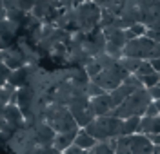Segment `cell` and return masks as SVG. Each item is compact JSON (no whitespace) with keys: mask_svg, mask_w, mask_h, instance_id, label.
I'll return each instance as SVG.
<instances>
[{"mask_svg":"<svg viewBox=\"0 0 160 154\" xmlns=\"http://www.w3.org/2000/svg\"><path fill=\"white\" fill-rule=\"evenodd\" d=\"M78 131H80V129H77V131H69V133L57 134L53 147H55L58 152H64L66 149H69L71 145H75V140H77V136H78Z\"/></svg>","mask_w":160,"mask_h":154,"instance_id":"cell-12","label":"cell"},{"mask_svg":"<svg viewBox=\"0 0 160 154\" xmlns=\"http://www.w3.org/2000/svg\"><path fill=\"white\" fill-rule=\"evenodd\" d=\"M137 36H146V33H148V26L146 24H142V22H138V24H135L133 27H129Z\"/></svg>","mask_w":160,"mask_h":154,"instance_id":"cell-24","label":"cell"},{"mask_svg":"<svg viewBox=\"0 0 160 154\" xmlns=\"http://www.w3.org/2000/svg\"><path fill=\"white\" fill-rule=\"evenodd\" d=\"M138 89H135V87H131V85H126V83H122L120 87H117L113 92H109L111 94V102H113V107L117 109L118 105H122V103L126 102L128 98H129L133 92H137Z\"/></svg>","mask_w":160,"mask_h":154,"instance_id":"cell-13","label":"cell"},{"mask_svg":"<svg viewBox=\"0 0 160 154\" xmlns=\"http://www.w3.org/2000/svg\"><path fill=\"white\" fill-rule=\"evenodd\" d=\"M155 105H157V109L160 111V100H157V102H155Z\"/></svg>","mask_w":160,"mask_h":154,"instance_id":"cell-35","label":"cell"},{"mask_svg":"<svg viewBox=\"0 0 160 154\" xmlns=\"http://www.w3.org/2000/svg\"><path fill=\"white\" fill-rule=\"evenodd\" d=\"M146 26H148V29L160 31V16H155V18H151L149 22H146Z\"/></svg>","mask_w":160,"mask_h":154,"instance_id":"cell-26","label":"cell"},{"mask_svg":"<svg viewBox=\"0 0 160 154\" xmlns=\"http://www.w3.org/2000/svg\"><path fill=\"white\" fill-rule=\"evenodd\" d=\"M4 7H6V11L18 9L24 13H33L35 0H4Z\"/></svg>","mask_w":160,"mask_h":154,"instance_id":"cell-16","label":"cell"},{"mask_svg":"<svg viewBox=\"0 0 160 154\" xmlns=\"http://www.w3.org/2000/svg\"><path fill=\"white\" fill-rule=\"evenodd\" d=\"M11 138V134H8V133H2L0 131V145H4V143H8V140Z\"/></svg>","mask_w":160,"mask_h":154,"instance_id":"cell-32","label":"cell"},{"mask_svg":"<svg viewBox=\"0 0 160 154\" xmlns=\"http://www.w3.org/2000/svg\"><path fill=\"white\" fill-rule=\"evenodd\" d=\"M140 82L144 83V87H146V89H151V87L158 85L160 72H153V74H148V76H142V78H140Z\"/></svg>","mask_w":160,"mask_h":154,"instance_id":"cell-21","label":"cell"},{"mask_svg":"<svg viewBox=\"0 0 160 154\" xmlns=\"http://www.w3.org/2000/svg\"><path fill=\"white\" fill-rule=\"evenodd\" d=\"M4 18H6V16H4V15H2V13H0V22L4 20Z\"/></svg>","mask_w":160,"mask_h":154,"instance_id":"cell-36","label":"cell"},{"mask_svg":"<svg viewBox=\"0 0 160 154\" xmlns=\"http://www.w3.org/2000/svg\"><path fill=\"white\" fill-rule=\"evenodd\" d=\"M129 147L131 154H153V151H155V145L151 143L149 136H146V134L129 136Z\"/></svg>","mask_w":160,"mask_h":154,"instance_id":"cell-10","label":"cell"},{"mask_svg":"<svg viewBox=\"0 0 160 154\" xmlns=\"http://www.w3.org/2000/svg\"><path fill=\"white\" fill-rule=\"evenodd\" d=\"M28 76H29V67L26 65V67H22V69H17V71L11 72L8 83H11V85L17 87V89L26 87V85H28Z\"/></svg>","mask_w":160,"mask_h":154,"instance_id":"cell-15","label":"cell"},{"mask_svg":"<svg viewBox=\"0 0 160 154\" xmlns=\"http://www.w3.org/2000/svg\"><path fill=\"white\" fill-rule=\"evenodd\" d=\"M97 143H98V142H97L86 129H80L78 131V136H77V140H75V145H78L80 149H84V151H91Z\"/></svg>","mask_w":160,"mask_h":154,"instance_id":"cell-17","label":"cell"},{"mask_svg":"<svg viewBox=\"0 0 160 154\" xmlns=\"http://www.w3.org/2000/svg\"><path fill=\"white\" fill-rule=\"evenodd\" d=\"M144 116H149V118H155V116H160V111L157 109V105H155V102L151 103L149 107H148V111H146V114Z\"/></svg>","mask_w":160,"mask_h":154,"instance_id":"cell-27","label":"cell"},{"mask_svg":"<svg viewBox=\"0 0 160 154\" xmlns=\"http://www.w3.org/2000/svg\"><path fill=\"white\" fill-rule=\"evenodd\" d=\"M128 76H129V72L126 71V67H124V65L120 63V60H118L115 65L104 69L97 78H93V82L97 83V85H100L106 92H113L117 87L122 85V82H124Z\"/></svg>","mask_w":160,"mask_h":154,"instance_id":"cell-5","label":"cell"},{"mask_svg":"<svg viewBox=\"0 0 160 154\" xmlns=\"http://www.w3.org/2000/svg\"><path fill=\"white\" fill-rule=\"evenodd\" d=\"M62 154H86V151H84V149H80L78 145H71L69 149H66Z\"/></svg>","mask_w":160,"mask_h":154,"instance_id":"cell-28","label":"cell"},{"mask_svg":"<svg viewBox=\"0 0 160 154\" xmlns=\"http://www.w3.org/2000/svg\"><path fill=\"white\" fill-rule=\"evenodd\" d=\"M115 154H131V147H129V136H124V138H118V142H117V149H115Z\"/></svg>","mask_w":160,"mask_h":154,"instance_id":"cell-20","label":"cell"},{"mask_svg":"<svg viewBox=\"0 0 160 154\" xmlns=\"http://www.w3.org/2000/svg\"><path fill=\"white\" fill-rule=\"evenodd\" d=\"M6 83H8V76H4V74L0 72V87H4Z\"/></svg>","mask_w":160,"mask_h":154,"instance_id":"cell-33","label":"cell"},{"mask_svg":"<svg viewBox=\"0 0 160 154\" xmlns=\"http://www.w3.org/2000/svg\"><path fill=\"white\" fill-rule=\"evenodd\" d=\"M73 15L77 22V33H91L93 29L100 27L102 9L97 2H84L73 7Z\"/></svg>","mask_w":160,"mask_h":154,"instance_id":"cell-4","label":"cell"},{"mask_svg":"<svg viewBox=\"0 0 160 154\" xmlns=\"http://www.w3.org/2000/svg\"><path fill=\"white\" fill-rule=\"evenodd\" d=\"M91 111L93 114L100 118V116H109L113 113V102H111V94L109 92H106V94H100V96H95V98H91Z\"/></svg>","mask_w":160,"mask_h":154,"instance_id":"cell-9","label":"cell"},{"mask_svg":"<svg viewBox=\"0 0 160 154\" xmlns=\"http://www.w3.org/2000/svg\"><path fill=\"white\" fill-rule=\"evenodd\" d=\"M57 138V131L48 125L44 120H38L35 123V143L40 147H53Z\"/></svg>","mask_w":160,"mask_h":154,"instance_id":"cell-8","label":"cell"},{"mask_svg":"<svg viewBox=\"0 0 160 154\" xmlns=\"http://www.w3.org/2000/svg\"><path fill=\"white\" fill-rule=\"evenodd\" d=\"M86 131L97 140V142H109L117 138H124V120L115 118V116H100L86 127Z\"/></svg>","mask_w":160,"mask_h":154,"instance_id":"cell-1","label":"cell"},{"mask_svg":"<svg viewBox=\"0 0 160 154\" xmlns=\"http://www.w3.org/2000/svg\"><path fill=\"white\" fill-rule=\"evenodd\" d=\"M149 63L153 65V69H155V72H160V58H151Z\"/></svg>","mask_w":160,"mask_h":154,"instance_id":"cell-30","label":"cell"},{"mask_svg":"<svg viewBox=\"0 0 160 154\" xmlns=\"http://www.w3.org/2000/svg\"><path fill=\"white\" fill-rule=\"evenodd\" d=\"M86 94H88L89 98H95V96H100V94H106V91L91 80V82L88 83V87H86Z\"/></svg>","mask_w":160,"mask_h":154,"instance_id":"cell-22","label":"cell"},{"mask_svg":"<svg viewBox=\"0 0 160 154\" xmlns=\"http://www.w3.org/2000/svg\"><path fill=\"white\" fill-rule=\"evenodd\" d=\"M149 140L155 147H160V134H153V136H149Z\"/></svg>","mask_w":160,"mask_h":154,"instance_id":"cell-31","label":"cell"},{"mask_svg":"<svg viewBox=\"0 0 160 154\" xmlns=\"http://www.w3.org/2000/svg\"><path fill=\"white\" fill-rule=\"evenodd\" d=\"M40 120H44V122L51 125L57 134L60 133H69V131H77L80 129L77 122H75V118H73V114L68 107H64V105H58V103H48L44 109H42V118Z\"/></svg>","mask_w":160,"mask_h":154,"instance_id":"cell-2","label":"cell"},{"mask_svg":"<svg viewBox=\"0 0 160 154\" xmlns=\"http://www.w3.org/2000/svg\"><path fill=\"white\" fill-rule=\"evenodd\" d=\"M153 72H155V69H153V65L149 63V60H144V63L140 65V69L137 71V76L142 78V76H148V74H153Z\"/></svg>","mask_w":160,"mask_h":154,"instance_id":"cell-23","label":"cell"},{"mask_svg":"<svg viewBox=\"0 0 160 154\" xmlns=\"http://www.w3.org/2000/svg\"><path fill=\"white\" fill-rule=\"evenodd\" d=\"M146 36L149 38V40H153L155 44H160V31H155V29H148V33H146Z\"/></svg>","mask_w":160,"mask_h":154,"instance_id":"cell-25","label":"cell"},{"mask_svg":"<svg viewBox=\"0 0 160 154\" xmlns=\"http://www.w3.org/2000/svg\"><path fill=\"white\" fill-rule=\"evenodd\" d=\"M151 94V98H153V102H157V100H160V87L158 85H155V87H151V89H148Z\"/></svg>","mask_w":160,"mask_h":154,"instance_id":"cell-29","label":"cell"},{"mask_svg":"<svg viewBox=\"0 0 160 154\" xmlns=\"http://www.w3.org/2000/svg\"><path fill=\"white\" fill-rule=\"evenodd\" d=\"M18 33H20V26H17L15 22L8 20V18H4L0 22V51L9 49L11 45H15Z\"/></svg>","mask_w":160,"mask_h":154,"instance_id":"cell-7","label":"cell"},{"mask_svg":"<svg viewBox=\"0 0 160 154\" xmlns=\"http://www.w3.org/2000/svg\"><path fill=\"white\" fill-rule=\"evenodd\" d=\"M140 122H142L140 116H133V118L124 120V131H126V136L140 134Z\"/></svg>","mask_w":160,"mask_h":154,"instance_id":"cell-18","label":"cell"},{"mask_svg":"<svg viewBox=\"0 0 160 154\" xmlns=\"http://www.w3.org/2000/svg\"><path fill=\"white\" fill-rule=\"evenodd\" d=\"M153 154H160V147H155V151H153Z\"/></svg>","mask_w":160,"mask_h":154,"instance_id":"cell-34","label":"cell"},{"mask_svg":"<svg viewBox=\"0 0 160 154\" xmlns=\"http://www.w3.org/2000/svg\"><path fill=\"white\" fill-rule=\"evenodd\" d=\"M4 114H6V120H8V123H9L11 127H15L17 131H18L24 123H26L24 113L20 111V107L17 105V103H9V105H6Z\"/></svg>","mask_w":160,"mask_h":154,"instance_id":"cell-11","label":"cell"},{"mask_svg":"<svg viewBox=\"0 0 160 154\" xmlns=\"http://www.w3.org/2000/svg\"><path fill=\"white\" fill-rule=\"evenodd\" d=\"M151 103H153V98H151L149 91L148 89H138L137 92H133L122 105L113 109V113L109 116H115V118H120V120H128V118H133V116L142 118Z\"/></svg>","mask_w":160,"mask_h":154,"instance_id":"cell-3","label":"cell"},{"mask_svg":"<svg viewBox=\"0 0 160 154\" xmlns=\"http://www.w3.org/2000/svg\"><path fill=\"white\" fill-rule=\"evenodd\" d=\"M140 134H146V136L160 134V116H155V118L142 116V122H140Z\"/></svg>","mask_w":160,"mask_h":154,"instance_id":"cell-14","label":"cell"},{"mask_svg":"<svg viewBox=\"0 0 160 154\" xmlns=\"http://www.w3.org/2000/svg\"><path fill=\"white\" fill-rule=\"evenodd\" d=\"M155 42L149 40L148 36H138L135 40L126 44L124 47V56L128 58H138V60H151L153 51H155Z\"/></svg>","mask_w":160,"mask_h":154,"instance_id":"cell-6","label":"cell"},{"mask_svg":"<svg viewBox=\"0 0 160 154\" xmlns=\"http://www.w3.org/2000/svg\"><path fill=\"white\" fill-rule=\"evenodd\" d=\"M120 63L126 67V71L129 74H137V71L140 69V65L144 63V60H138V58H128V56H122L120 58Z\"/></svg>","mask_w":160,"mask_h":154,"instance_id":"cell-19","label":"cell"}]
</instances>
